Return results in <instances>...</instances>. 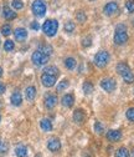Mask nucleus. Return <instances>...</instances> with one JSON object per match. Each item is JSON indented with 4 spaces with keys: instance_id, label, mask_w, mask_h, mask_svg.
Returning <instances> with one entry per match:
<instances>
[{
    "instance_id": "1",
    "label": "nucleus",
    "mask_w": 134,
    "mask_h": 157,
    "mask_svg": "<svg viewBox=\"0 0 134 157\" xmlns=\"http://www.w3.org/2000/svg\"><path fill=\"white\" fill-rule=\"evenodd\" d=\"M117 71L127 84H133L134 82V74L132 72L130 67L125 63H119L117 65Z\"/></svg>"
},
{
    "instance_id": "2",
    "label": "nucleus",
    "mask_w": 134,
    "mask_h": 157,
    "mask_svg": "<svg viewBox=\"0 0 134 157\" xmlns=\"http://www.w3.org/2000/svg\"><path fill=\"white\" fill-rule=\"evenodd\" d=\"M57 29H59V23H57V20H55V19H49L42 25V31L49 37L55 36L57 33Z\"/></svg>"
},
{
    "instance_id": "3",
    "label": "nucleus",
    "mask_w": 134,
    "mask_h": 157,
    "mask_svg": "<svg viewBox=\"0 0 134 157\" xmlns=\"http://www.w3.org/2000/svg\"><path fill=\"white\" fill-rule=\"evenodd\" d=\"M109 59H110L109 54L106 50H101V51H98L97 54H96V56H94V65L97 67H100V69H103V67H106L108 65Z\"/></svg>"
},
{
    "instance_id": "4",
    "label": "nucleus",
    "mask_w": 134,
    "mask_h": 157,
    "mask_svg": "<svg viewBox=\"0 0 134 157\" xmlns=\"http://www.w3.org/2000/svg\"><path fill=\"white\" fill-rule=\"evenodd\" d=\"M49 59H50V56L46 55V54H44V52H41L40 50L35 51L32 54V56H31V60H32V63L36 66H42V65L47 64L49 63Z\"/></svg>"
},
{
    "instance_id": "5",
    "label": "nucleus",
    "mask_w": 134,
    "mask_h": 157,
    "mask_svg": "<svg viewBox=\"0 0 134 157\" xmlns=\"http://www.w3.org/2000/svg\"><path fill=\"white\" fill-rule=\"evenodd\" d=\"M32 13L37 17H42L46 14V5L42 0H35L32 3Z\"/></svg>"
},
{
    "instance_id": "6",
    "label": "nucleus",
    "mask_w": 134,
    "mask_h": 157,
    "mask_svg": "<svg viewBox=\"0 0 134 157\" xmlns=\"http://www.w3.org/2000/svg\"><path fill=\"white\" fill-rule=\"evenodd\" d=\"M101 87L104 91H107V92H113L114 90H116V87H117V84H116V81H114L112 77H106V78H102Z\"/></svg>"
},
{
    "instance_id": "7",
    "label": "nucleus",
    "mask_w": 134,
    "mask_h": 157,
    "mask_svg": "<svg viewBox=\"0 0 134 157\" xmlns=\"http://www.w3.org/2000/svg\"><path fill=\"white\" fill-rule=\"evenodd\" d=\"M118 10H119V6H118V4H117L116 2H109V3H107V4L104 5V8H103L104 14L108 15V16H112V15H114V14H117Z\"/></svg>"
},
{
    "instance_id": "8",
    "label": "nucleus",
    "mask_w": 134,
    "mask_h": 157,
    "mask_svg": "<svg viewBox=\"0 0 134 157\" xmlns=\"http://www.w3.org/2000/svg\"><path fill=\"white\" fill-rule=\"evenodd\" d=\"M113 41H114V44H117V45H124L128 41V34H127V31H123V33L116 31L114 37H113Z\"/></svg>"
},
{
    "instance_id": "9",
    "label": "nucleus",
    "mask_w": 134,
    "mask_h": 157,
    "mask_svg": "<svg viewBox=\"0 0 134 157\" xmlns=\"http://www.w3.org/2000/svg\"><path fill=\"white\" fill-rule=\"evenodd\" d=\"M47 148L51 152H57L61 150V141L57 139V137H51L47 142Z\"/></svg>"
},
{
    "instance_id": "10",
    "label": "nucleus",
    "mask_w": 134,
    "mask_h": 157,
    "mask_svg": "<svg viewBox=\"0 0 134 157\" xmlns=\"http://www.w3.org/2000/svg\"><path fill=\"white\" fill-rule=\"evenodd\" d=\"M57 101L59 100H57V96L55 94H49L45 97V107L49 110H52L57 105Z\"/></svg>"
},
{
    "instance_id": "11",
    "label": "nucleus",
    "mask_w": 134,
    "mask_h": 157,
    "mask_svg": "<svg viewBox=\"0 0 134 157\" xmlns=\"http://www.w3.org/2000/svg\"><path fill=\"white\" fill-rule=\"evenodd\" d=\"M106 137H107V140H108L109 142H118V141L122 139V133H121V131H118V130H109V131L107 132Z\"/></svg>"
},
{
    "instance_id": "12",
    "label": "nucleus",
    "mask_w": 134,
    "mask_h": 157,
    "mask_svg": "<svg viewBox=\"0 0 134 157\" xmlns=\"http://www.w3.org/2000/svg\"><path fill=\"white\" fill-rule=\"evenodd\" d=\"M41 82L45 87H52L56 84V76L52 75H47V74H42L41 76Z\"/></svg>"
},
{
    "instance_id": "13",
    "label": "nucleus",
    "mask_w": 134,
    "mask_h": 157,
    "mask_svg": "<svg viewBox=\"0 0 134 157\" xmlns=\"http://www.w3.org/2000/svg\"><path fill=\"white\" fill-rule=\"evenodd\" d=\"M85 119H86V115H85L83 110L77 109V110L73 111V121L76 124H82L85 121Z\"/></svg>"
},
{
    "instance_id": "14",
    "label": "nucleus",
    "mask_w": 134,
    "mask_h": 157,
    "mask_svg": "<svg viewBox=\"0 0 134 157\" xmlns=\"http://www.w3.org/2000/svg\"><path fill=\"white\" fill-rule=\"evenodd\" d=\"M14 35H15V39L17 41H24L25 39L27 37V31L24 29V28H17L15 31H14Z\"/></svg>"
},
{
    "instance_id": "15",
    "label": "nucleus",
    "mask_w": 134,
    "mask_h": 157,
    "mask_svg": "<svg viewBox=\"0 0 134 157\" xmlns=\"http://www.w3.org/2000/svg\"><path fill=\"white\" fill-rule=\"evenodd\" d=\"M61 102L65 107H72L73 104H74V97H73L72 94H66V95H63Z\"/></svg>"
},
{
    "instance_id": "16",
    "label": "nucleus",
    "mask_w": 134,
    "mask_h": 157,
    "mask_svg": "<svg viewBox=\"0 0 134 157\" xmlns=\"http://www.w3.org/2000/svg\"><path fill=\"white\" fill-rule=\"evenodd\" d=\"M10 101H11V104H13L14 106H20L21 102H23V96H21V94L19 92V91H14L13 95H11V97H10Z\"/></svg>"
},
{
    "instance_id": "17",
    "label": "nucleus",
    "mask_w": 134,
    "mask_h": 157,
    "mask_svg": "<svg viewBox=\"0 0 134 157\" xmlns=\"http://www.w3.org/2000/svg\"><path fill=\"white\" fill-rule=\"evenodd\" d=\"M3 15H4V17L6 19V20H13V19L16 17V13L13 11L9 6H4L3 8Z\"/></svg>"
},
{
    "instance_id": "18",
    "label": "nucleus",
    "mask_w": 134,
    "mask_h": 157,
    "mask_svg": "<svg viewBox=\"0 0 134 157\" xmlns=\"http://www.w3.org/2000/svg\"><path fill=\"white\" fill-rule=\"evenodd\" d=\"M25 95H26L27 101H34L35 97H36V87L35 86H29L25 91Z\"/></svg>"
},
{
    "instance_id": "19",
    "label": "nucleus",
    "mask_w": 134,
    "mask_h": 157,
    "mask_svg": "<svg viewBox=\"0 0 134 157\" xmlns=\"http://www.w3.org/2000/svg\"><path fill=\"white\" fill-rule=\"evenodd\" d=\"M40 126H41L42 131H45V132L52 131V122H51L49 119H42V120L40 121Z\"/></svg>"
},
{
    "instance_id": "20",
    "label": "nucleus",
    "mask_w": 134,
    "mask_h": 157,
    "mask_svg": "<svg viewBox=\"0 0 134 157\" xmlns=\"http://www.w3.org/2000/svg\"><path fill=\"white\" fill-rule=\"evenodd\" d=\"M15 153L17 157H27V148L25 146H17L15 148Z\"/></svg>"
},
{
    "instance_id": "21",
    "label": "nucleus",
    "mask_w": 134,
    "mask_h": 157,
    "mask_svg": "<svg viewBox=\"0 0 134 157\" xmlns=\"http://www.w3.org/2000/svg\"><path fill=\"white\" fill-rule=\"evenodd\" d=\"M59 69L56 66H47L44 69V74H47V75H52V76H57L59 75Z\"/></svg>"
},
{
    "instance_id": "22",
    "label": "nucleus",
    "mask_w": 134,
    "mask_h": 157,
    "mask_svg": "<svg viewBox=\"0 0 134 157\" xmlns=\"http://www.w3.org/2000/svg\"><path fill=\"white\" fill-rule=\"evenodd\" d=\"M76 64H77V63H76V60H74L73 57H67L66 60H65V66L68 70H73L76 67Z\"/></svg>"
},
{
    "instance_id": "23",
    "label": "nucleus",
    "mask_w": 134,
    "mask_h": 157,
    "mask_svg": "<svg viewBox=\"0 0 134 157\" xmlns=\"http://www.w3.org/2000/svg\"><path fill=\"white\" fill-rule=\"evenodd\" d=\"M82 89H83V92H85L86 95H89V94H92V91H93V85H92L89 81H85Z\"/></svg>"
},
{
    "instance_id": "24",
    "label": "nucleus",
    "mask_w": 134,
    "mask_h": 157,
    "mask_svg": "<svg viewBox=\"0 0 134 157\" xmlns=\"http://www.w3.org/2000/svg\"><path fill=\"white\" fill-rule=\"evenodd\" d=\"M68 85H70V82H68L67 78H65V80H62V81H61L59 85H57V92H61V91L66 90V89L68 87Z\"/></svg>"
},
{
    "instance_id": "25",
    "label": "nucleus",
    "mask_w": 134,
    "mask_h": 157,
    "mask_svg": "<svg viewBox=\"0 0 134 157\" xmlns=\"http://www.w3.org/2000/svg\"><path fill=\"white\" fill-rule=\"evenodd\" d=\"M116 157H130V155H129V151H128L125 147H121V148L117 151Z\"/></svg>"
},
{
    "instance_id": "26",
    "label": "nucleus",
    "mask_w": 134,
    "mask_h": 157,
    "mask_svg": "<svg viewBox=\"0 0 134 157\" xmlns=\"http://www.w3.org/2000/svg\"><path fill=\"white\" fill-rule=\"evenodd\" d=\"M94 131L97 132L98 135H101V133L104 132V126H103L100 121H96V122H94Z\"/></svg>"
},
{
    "instance_id": "27",
    "label": "nucleus",
    "mask_w": 134,
    "mask_h": 157,
    "mask_svg": "<svg viewBox=\"0 0 134 157\" xmlns=\"http://www.w3.org/2000/svg\"><path fill=\"white\" fill-rule=\"evenodd\" d=\"M76 19H77L78 23H85L87 20V16H86L85 11H77V14H76Z\"/></svg>"
},
{
    "instance_id": "28",
    "label": "nucleus",
    "mask_w": 134,
    "mask_h": 157,
    "mask_svg": "<svg viewBox=\"0 0 134 157\" xmlns=\"http://www.w3.org/2000/svg\"><path fill=\"white\" fill-rule=\"evenodd\" d=\"M11 5H13V8H14L15 10H20V9L24 8V3L21 2V0H13Z\"/></svg>"
},
{
    "instance_id": "29",
    "label": "nucleus",
    "mask_w": 134,
    "mask_h": 157,
    "mask_svg": "<svg viewBox=\"0 0 134 157\" xmlns=\"http://www.w3.org/2000/svg\"><path fill=\"white\" fill-rule=\"evenodd\" d=\"M2 34H3L4 36H9V35L11 34V26H10L9 24L3 25V26H2Z\"/></svg>"
},
{
    "instance_id": "30",
    "label": "nucleus",
    "mask_w": 134,
    "mask_h": 157,
    "mask_svg": "<svg viewBox=\"0 0 134 157\" xmlns=\"http://www.w3.org/2000/svg\"><path fill=\"white\" fill-rule=\"evenodd\" d=\"M14 48H15L14 41H11V40H6L5 41V44H4V50L5 51H13Z\"/></svg>"
},
{
    "instance_id": "31",
    "label": "nucleus",
    "mask_w": 134,
    "mask_h": 157,
    "mask_svg": "<svg viewBox=\"0 0 134 157\" xmlns=\"http://www.w3.org/2000/svg\"><path fill=\"white\" fill-rule=\"evenodd\" d=\"M41 52H44V54H46V55H51L52 54V46H50V45H42L40 49H39Z\"/></svg>"
},
{
    "instance_id": "32",
    "label": "nucleus",
    "mask_w": 134,
    "mask_h": 157,
    "mask_svg": "<svg viewBox=\"0 0 134 157\" xmlns=\"http://www.w3.org/2000/svg\"><path fill=\"white\" fill-rule=\"evenodd\" d=\"M74 28H76V25L73 21H67L65 24V31H67V33H72L74 30Z\"/></svg>"
},
{
    "instance_id": "33",
    "label": "nucleus",
    "mask_w": 134,
    "mask_h": 157,
    "mask_svg": "<svg viewBox=\"0 0 134 157\" xmlns=\"http://www.w3.org/2000/svg\"><path fill=\"white\" fill-rule=\"evenodd\" d=\"M125 116H127V119H128L129 121L134 122V107H130V109H128V111H127Z\"/></svg>"
},
{
    "instance_id": "34",
    "label": "nucleus",
    "mask_w": 134,
    "mask_h": 157,
    "mask_svg": "<svg viewBox=\"0 0 134 157\" xmlns=\"http://www.w3.org/2000/svg\"><path fill=\"white\" fill-rule=\"evenodd\" d=\"M91 45H92V37L91 36H87V37H85L82 40V46L83 48H88Z\"/></svg>"
},
{
    "instance_id": "35",
    "label": "nucleus",
    "mask_w": 134,
    "mask_h": 157,
    "mask_svg": "<svg viewBox=\"0 0 134 157\" xmlns=\"http://www.w3.org/2000/svg\"><path fill=\"white\" fill-rule=\"evenodd\" d=\"M125 8L129 13H134V2L133 0H129V2L125 3Z\"/></svg>"
},
{
    "instance_id": "36",
    "label": "nucleus",
    "mask_w": 134,
    "mask_h": 157,
    "mask_svg": "<svg viewBox=\"0 0 134 157\" xmlns=\"http://www.w3.org/2000/svg\"><path fill=\"white\" fill-rule=\"evenodd\" d=\"M6 151H8V145H6L4 141L0 140V153H4V152H6Z\"/></svg>"
},
{
    "instance_id": "37",
    "label": "nucleus",
    "mask_w": 134,
    "mask_h": 157,
    "mask_svg": "<svg viewBox=\"0 0 134 157\" xmlns=\"http://www.w3.org/2000/svg\"><path fill=\"white\" fill-rule=\"evenodd\" d=\"M116 31H119V33H123V31H127V26L124 24H118L116 26Z\"/></svg>"
},
{
    "instance_id": "38",
    "label": "nucleus",
    "mask_w": 134,
    "mask_h": 157,
    "mask_svg": "<svg viewBox=\"0 0 134 157\" xmlns=\"http://www.w3.org/2000/svg\"><path fill=\"white\" fill-rule=\"evenodd\" d=\"M30 28H31L32 30H39V29H40V24L37 23V21H32L31 25H30Z\"/></svg>"
},
{
    "instance_id": "39",
    "label": "nucleus",
    "mask_w": 134,
    "mask_h": 157,
    "mask_svg": "<svg viewBox=\"0 0 134 157\" xmlns=\"http://www.w3.org/2000/svg\"><path fill=\"white\" fill-rule=\"evenodd\" d=\"M5 89H6V87H5V85H4L3 82H0V95L5 92Z\"/></svg>"
},
{
    "instance_id": "40",
    "label": "nucleus",
    "mask_w": 134,
    "mask_h": 157,
    "mask_svg": "<svg viewBox=\"0 0 134 157\" xmlns=\"http://www.w3.org/2000/svg\"><path fill=\"white\" fill-rule=\"evenodd\" d=\"M2 76H3V69L0 67V77H2Z\"/></svg>"
},
{
    "instance_id": "41",
    "label": "nucleus",
    "mask_w": 134,
    "mask_h": 157,
    "mask_svg": "<svg viewBox=\"0 0 134 157\" xmlns=\"http://www.w3.org/2000/svg\"><path fill=\"white\" fill-rule=\"evenodd\" d=\"M132 24H133V26H134V19H133V21H132Z\"/></svg>"
},
{
    "instance_id": "42",
    "label": "nucleus",
    "mask_w": 134,
    "mask_h": 157,
    "mask_svg": "<svg viewBox=\"0 0 134 157\" xmlns=\"http://www.w3.org/2000/svg\"><path fill=\"white\" fill-rule=\"evenodd\" d=\"M36 157H41V156H40V155H37V156H36Z\"/></svg>"
},
{
    "instance_id": "43",
    "label": "nucleus",
    "mask_w": 134,
    "mask_h": 157,
    "mask_svg": "<svg viewBox=\"0 0 134 157\" xmlns=\"http://www.w3.org/2000/svg\"><path fill=\"white\" fill-rule=\"evenodd\" d=\"M0 121H2V116H0Z\"/></svg>"
},
{
    "instance_id": "44",
    "label": "nucleus",
    "mask_w": 134,
    "mask_h": 157,
    "mask_svg": "<svg viewBox=\"0 0 134 157\" xmlns=\"http://www.w3.org/2000/svg\"><path fill=\"white\" fill-rule=\"evenodd\" d=\"M0 106H2V102H0Z\"/></svg>"
}]
</instances>
